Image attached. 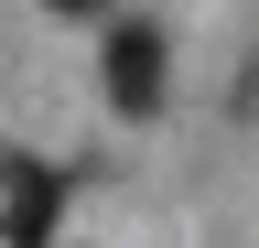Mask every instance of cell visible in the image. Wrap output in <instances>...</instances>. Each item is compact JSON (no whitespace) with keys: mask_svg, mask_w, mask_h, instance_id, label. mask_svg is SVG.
Listing matches in <instances>:
<instances>
[{"mask_svg":"<svg viewBox=\"0 0 259 248\" xmlns=\"http://www.w3.org/2000/svg\"><path fill=\"white\" fill-rule=\"evenodd\" d=\"M108 108L119 119H151L162 108V33L151 22H119L108 33Z\"/></svg>","mask_w":259,"mask_h":248,"instance_id":"obj_1","label":"cell"},{"mask_svg":"<svg viewBox=\"0 0 259 248\" xmlns=\"http://www.w3.org/2000/svg\"><path fill=\"white\" fill-rule=\"evenodd\" d=\"M0 194H11L0 237H11V248H54V205H65V183H54L44 162H0Z\"/></svg>","mask_w":259,"mask_h":248,"instance_id":"obj_2","label":"cell"},{"mask_svg":"<svg viewBox=\"0 0 259 248\" xmlns=\"http://www.w3.org/2000/svg\"><path fill=\"white\" fill-rule=\"evenodd\" d=\"M54 11H97V0H54Z\"/></svg>","mask_w":259,"mask_h":248,"instance_id":"obj_3","label":"cell"}]
</instances>
